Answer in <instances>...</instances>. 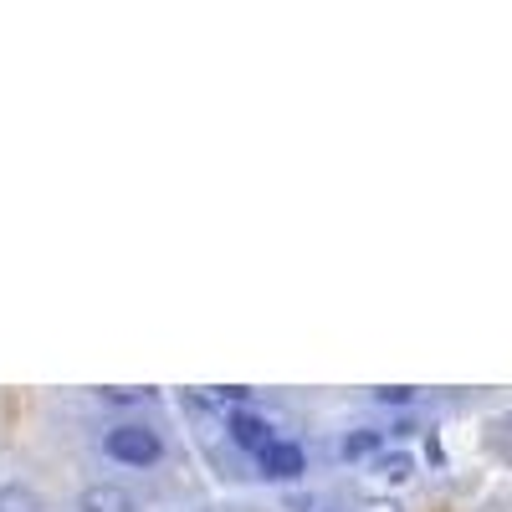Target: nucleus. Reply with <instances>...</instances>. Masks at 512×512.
I'll use <instances>...</instances> for the list:
<instances>
[{
    "mask_svg": "<svg viewBox=\"0 0 512 512\" xmlns=\"http://www.w3.org/2000/svg\"><path fill=\"white\" fill-rule=\"evenodd\" d=\"M256 466H262V477H272V482H297L308 472V451L297 446V441H272L262 456H256Z\"/></svg>",
    "mask_w": 512,
    "mask_h": 512,
    "instance_id": "nucleus-3",
    "label": "nucleus"
},
{
    "mask_svg": "<svg viewBox=\"0 0 512 512\" xmlns=\"http://www.w3.org/2000/svg\"><path fill=\"white\" fill-rule=\"evenodd\" d=\"M379 451H384V436L369 431V425H359V431L344 436V461H374Z\"/></svg>",
    "mask_w": 512,
    "mask_h": 512,
    "instance_id": "nucleus-6",
    "label": "nucleus"
},
{
    "mask_svg": "<svg viewBox=\"0 0 512 512\" xmlns=\"http://www.w3.org/2000/svg\"><path fill=\"white\" fill-rule=\"evenodd\" d=\"M415 472H420V466H415V456L410 451H379L374 461H369V477L379 482V487H405V482H415Z\"/></svg>",
    "mask_w": 512,
    "mask_h": 512,
    "instance_id": "nucleus-4",
    "label": "nucleus"
},
{
    "mask_svg": "<svg viewBox=\"0 0 512 512\" xmlns=\"http://www.w3.org/2000/svg\"><path fill=\"white\" fill-rule=\"evenodd\" d=\"M374 400H379V405H410L415 390H405V384H390V390H374Z\"/></svg>",
    "mask_w": 512,
    "mask_h": 512,
    "instance_id": "nucleus-8",
    "label": "nucleus"
},
{
    "mask_svg": "<svg viewBox=\"0 0 512 512\" xmlns=\"http://www.w3.org/2000/svg\"><path fill=\"white\" fill-rule=\"evenodd\" d=\"M77 512H134V497H128L118 482H93L77 497Z\"/></svg>",
    "mask_w": 512,
    "mask_h": 512,
    "instance_id": "nucleus-5",
    "label": "nucleus"
},
{
    "mask_svg": "<svg viewBox=\"0 0 512 512\" xmlns=\"http://www.w3.org/2000/svg\"><path fill=\"white\" fill-rule=\"evenodd\" d=\"M103 456L113 466H128V472H144V466H154L164 456V441H159L154 425H144V420H118L113 431L103 436Z\"/></svg>",
    "mask_w": 512,
    "mask_h": 512,
    "instance_id": "nucleus-1",
    "label": "nucleus"
},
{
    "mask_svg": "<svg viewBox=\"0 0 512 512\" xmlns=\"http://www.w3.org/2000/svg\"><path fill=\"white\" fill-rule=\"evenodd\" d=\"M318 512H333V507H318Z\"/></svg>",
    "mask_w": 512,
    "mask_h": 512,
    "instance_id": "nucleus-10",
    "label": "nucleus"
},
{
    "mask_svg": "<svg viewBox=\"0 0 512 512\" xmlns=\"http://www.w3.org/2000/svg\"><path fill=\"white\" fill-rule=\"evenodd\" d=\"M359 512H405V502L400 497H369Z\"/></svg>",
    "mask_w": 512,
    "mask_h": 512,
    "instance_id": "nucleus-9",
    "label": "nucleus"
},
{
    "mask_svg": "<svg viewBox=\"0 0 512 512\" xmlns=\"http://www.w3.org/2000/svg\"><path fill=\"white\" fill-rule=\"evenodd\" d=\"M0 512H41V502H36V492H31V487L6 482V487H0Z\"/></svg>",
    "mask_w": 512,
    "mask_h": 512,
    "instance_id": "nucleus-7",
    "label": "nucleus"
},
{
    "mask_svg": "<svg viewBox=\"0 0 512 512\" xmlns=\"http://www.w3.org/2000/svg\"><path fill=\"white\" fill-rule=\"evenodd\" d=\"M226 431H231V441H236L241 451H251V456H262V451L277 441L272 420H267V415H256V410H246V405L226 415Z\"/></svg>",
    "mask_w": 512,
    "mask_h": 512,
    "instance_id": "nucleus-2",
    "label": "nucleus"
}]
</instances>
